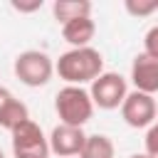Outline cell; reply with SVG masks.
<instances>
[{
  "instance_id": "1",
  "label": "cell",
  "mask_w": 158,
  "mask_h": 158,
  "mask_svg": "<svg viewBox=\"0 0 158 158\" xmlns=\"http://www.w3.org/2000/svg\"><path fill=\"white\" fill-rule=\"evenodd\" d=\"M54 72L69 86L91 84L99 74H104V57L91 44L79 47V49H69V52L59 54V59L54 62Z\"/></svg>"
},
{
  "instance_id": "2",
  "label": "cell",
  "mask_w": 158,
  "mask_h": 158,
  "mask_svg": "<svg viewBox=\"0 0 158 158\" xmlns=\"http://www.w3.org/2000/svg\"><path fill=\"white\" fill-rule=\"evenodd\" d=\"M54 111L59 116V123L84 128V123L94 116V101L84 86H69L67 84L54 96Z\"/></svg>"
},
{
  "instance_id": "3",
  "label": "cell",
  "mask_w": 158,
  "mask_h": 158,
  "mask_svg": "<svg viewBox=\"0 0 158 158\" xmlns=\"http://www.w3.org/2000/svg\"><path fill=\"white\" fill-rule=\"evenodd\" d=\"M12 72L15 77L25 84V86H44L49 84L52 74H54V62L47 52H40V49H25L15 57V64H12Z\"/></svg>"
},
{
  "instance_id": "4",
  "label": "cell",
  "mask_w": 158,
  "mask_h": 158,
  "mask_svg": "<svg viewBox=\"0 0 158 158\" xmlns=\"http://www.w3.org/2000/svg\"><path fill=\"white\" fill-rule=\"evenodd\" d=\"M128 94V84L121 74L116 72H104L99 74L91 86H89V96L94 101V106L104 109V111H111V109H121L123 99Z\"/></svg>"
},
{
  "instance_id": "5",
  "label": "cell",
  "mask_w": 158,
  "mask_h": 158,
  "mask_svg": "<svg viewBox=\"0 0 158 158\" xmlns=\"http://www.w3.org/2000/svg\"><path fill=\"white\" fill-rule=\"evenodd\" d=\"M12 133V156L15 158H49V141L42 133L40 123L27 118Z\"/></svg>"
},
{
  "instance_id": "6",
  "label": "cell",
  "mask_w": 158,
  "mask_h": 158,
  "mask_svg": "<svg viewBox=\"0 0 158 158\" xmlns=\"http://www.w3.org/2000/svg\"><path fill=\"white\" fill-rule=\"evenodd\" d=\"M121 116L131 128H148V126L156 123V116H158L156 99L151 94L133 89V91L126 94V99L121 104Z\"/></svg>"
},
{
  "instance_id": "7",
  "label": "cell",
  "mask_w": 158,
  "mask_h": 158,
  "mask_svg": "<svg viewBox=\"0 0 158 158\" xmlns=\"http://www.w3.org/2000/svg\"><path fill=\"white\" fill-rule=\"evenodd\" d=\"M49 153L59 156V158H79L86 133L79 126H67V123H57L49 133Z\"/></svg>"
},
{
  "instance_id": "8",
  "label": "cell",
  "mask_w": 158,
  "mask_h": 158,
  "mask_svg": "<svg viewBox=\"0 0 158 158\" xmlns=\"http://www.w3.org/2000/svg\"><path fill=\"white\" fill-rule=\"evenodd\" d=\"M131 81L136 86V91H143V94H156L158 91V59L141 52L133 57V64H131Z\"/></svg>"
},
{
  "instance_id": "9",
  "label": "cell",
  "mask_w": 158,
  "mask_h": 158,
  "mask_svg": "<svg viewBox=\"0 0 158 158\" xmlns=\"http://www.w3.org/2000/svg\"><path fill=\"white\" fill-rule=\"evenodd\" d=\"M94 35H96V22L91 17H79V20H72V22L62 25V37H64V42L72 44V49L89 47Z\"/></svg>"
},
{
  "instance_id": "10",
  "label": "cell",
  "mask_w": 158,
  "mask_h": 158,
  "mask_svg": "<svg viewBox=\"0 0 158 158\" xmlns=\"http://www.w3.org/2000/svg\"><path fill=\"white\" fill-rule=\"evenodd\" d=\"M52 15L59 25L79 20V17H91V2L89 0H54Z\"/></svg>"
},
{
  "instance_id": "11",
  "label": "cell",
  "mask_w": 158,
  "mask_h": 158,
  "mask_svg": "<svg viewBox=\"0 0 158 158\" xmlns=\"http://www.w3.org/2000/svg\"><path fill=\"white\" fill-rule=\"evenodd\" d=\"M30 118V109L20 101V99H15V96H10L2 106H0V128H7V131H15L20 123H25Z\"/></svg>"
},
{
  "instance_id": "12",
  "label": "cell",
  "mask_w": 158,
  "mask_h": 158,
  "mask_svg": "<svg viewBox=\"0 0 158 158\" xmlns=\"http://www.w3.org/2000/svg\"><path fill=\"white\" fill-rule=\"evenodd\" d=\"M116 156V146L109 136L104 133H91L84 141V148L79 153V158H114Z\"/></svg>"
},
{
  "instance_id": "13",
  "label": "cell",
  "mask_w": 158,
  "mask_h": 158,
  "mask_svg": "<svg viewBox=\"0 0 158 158\" xmlns=\"http://www.w3.org/2000/svg\"><path fill=\"white\" fill-rule=\"evenodd\" d=\"M123 7L133 17H148V15L158 12V0H126Z\"/></svg>"
},
{
  "instance_id": "14",
  "label": "cell",
  "mask_w": 158,
  "mask_h": 158,
  "mask_svg": "<svg viewBox=\"0 0 158 158\" xmlns=\"http://www.w3.org/2000/svg\"><path fill=\"white\" fill-rule=\"evenodd\" d=\"M143 146H146V156L148 158H158V121L153 126H148L146 131V138H143Z\"/></svg>"
},
{
  "instance_id": "15",
  "label": "cell",
  "mask_w": 158,
  "mask_h": 158,
  "mask_svg": "<svg viewBox=\"0 0 158 158\" xmlns=\"http://www.w3.org/2000/svg\"><path fill=\"white\" fill-rule=\"evenodd\" d=\"M143 52L158 59V25H153L143 37Z\"/></svg>"
},
{
  "instance_id": "16",
  "label": "cell",
  "mask_w": 158,
  "mask_h": 158,
  "mask_svg": "<svg viewBox=\"0 0 158 158\" xmlns=\"http://www.w3.org/2000/svg\"><path fill=\"white\" fill-rule=\"evenodd\" d=\"M10 5H12V10H17V12H35V10H40V7H42V0H32V2L12 0Z\"/></svg>"
},
{
  "instance_id": "17",
  "label": "cell",
  "mask_w": 158,
  "mask_h": 158,
  "mask_svg": "<svg viewBox=\"0 0 158 158\" xmlns=\"http://www.w3.org/2000/svg\"><path fill=\"white\" fill-rule=\"evenodd\" d=\"M10 96H12V94H10V89H5V86H0V106H2V104H5V101H7Z\"/></svg>"
},
{
  "instance_id": "18",
  "label": "cell",
  "mask_w": 158,
  "mask_h": 158,
  "mask_svg": "<svg viewBox=\"0 0 158 158\" xmlns=\"http://www.w3.org/2000/svg\"><path fill=\"white\" fill-rule=\"evenodd\" d=\"M131 158H148V156H146V153H133Z\"/></svg>"
},
{
  "instance_id": "19",
  "label": "cell",
  "mask_w": 158,
  "mask_h": 158,
  "mask_svg": "<svg viewBox=\"0 0 158 158\" xmlns=\"http://www.w3.org/2000/svg\"><path fill=\"white\" fill-rule=\"evenodd\" d=\"M0 158H5V153H2V151H0Z\"/></svg>"
}]
</instances>
